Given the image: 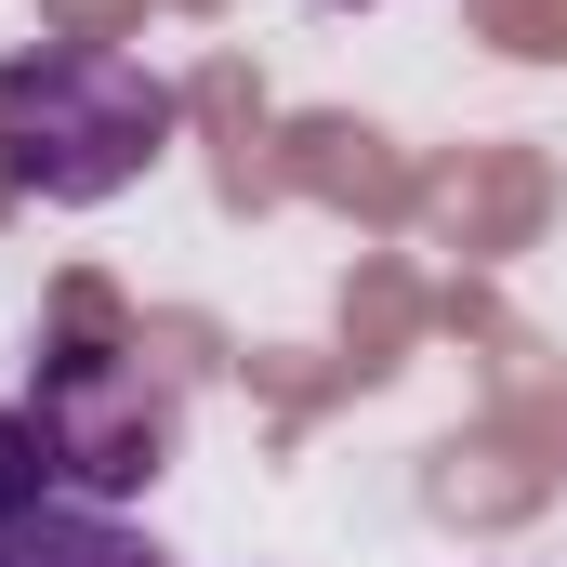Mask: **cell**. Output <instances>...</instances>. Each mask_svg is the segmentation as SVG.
I'll list each match as a JSON object with an SVG mask.
<instances>
[{
	"label": "cell",
	"instance_id": "cell-1",
	"mask_svg": "<svg viewBox=\"0 0 567 567\" xmlns=\"http://www.w3.org/2000/svg\"><path fill=\"white\" fill-rule=\"evenodd\" d=\"M158 145H172V80L145 53H120V40H27L0 66V158H13L27 198L93 212Z\"/></svg>",
	"mask_w": 567,
	"mask_h": 567
},
{
	"label": "cell",
	"instance_id": "cell-2",
	"mask_svg": "<svg viewBox=\"0 0 567 567\" xmlns=\"http://www.w3.org/2000/svg\"><path fill=\"white\" fill-rule=\"evenodd\" d=\"M27 410H40V435H53V462H66V502H133L145 475L172 462V383L145 370L133 343H106L93 317L40 343Z\"/></svg>",
	"mask_w": 567,
	"mask_h": 567
},
{
	"label": "cell",
	"instance_id": "cell-3",
	"mask_svg": "<svg viewBox=\"0 0 567 567\" xmlns=\"http://www.w3.org/2000/svg\"><path fill=\"white\" fill-rule=\"evenodd\" d=\"M0 567H172L120 502H40L27 528H0Z\"/></svg>",
	"mask_w": 567,
	"mask_h": 567
},
{
	"label": "cell",
	"instance_id": "cell-4",
	"mask_svg": "<svg viewBox=\"0 0 567 567\" xmlns=\"http://www.w3.org/2000/svg\"><path fill=\"white\" fill-rule=\"evenodd\" d=\"M40 502H66V462H53V435L27 396H0V528H27Z\"/></svg>",
	"mask_w": 567,
	"mask_h": 567
}]
</instances>
